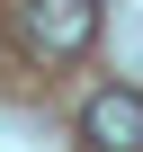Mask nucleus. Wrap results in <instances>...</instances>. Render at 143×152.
Returning <instances> with one entry per match:
<instances>
[{
  "mask_svg": "<svg viewBox=\"0 0 143 152\" xmlns=\"http://www.w3.org/2000/svg\"><path fill=\"white\" fill-rule=\"evenodd\" d=\"M18 27L36 54H81L98 36V0H18Z\"/></svg>",
  "mask_w": 143,
  "mask_h": 152,
  "instance_id": "f257e3e1",
  "label": "nucleus"
},
{
  "mask_svg": "<svg viewBox=\"0 0 143 152\" xmlns=\"http://www.w3.org/2000/svg\"><path fill=\"white\" fill-rule=\"evenodd\" d=\"M81 143L90 152H143V90H90L81 99Z\"/></svg>",
  "mask_w": 143,
  "mask_h": 152,
  "instance_id": "f03ea898",
  "label": "nucleus"
}]
</instances>
